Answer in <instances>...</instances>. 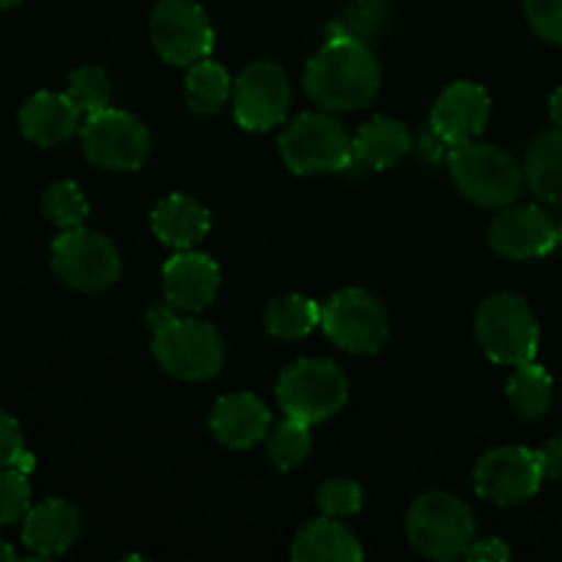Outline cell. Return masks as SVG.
Listing matches in <instances>:
<instances>
[{"mask_svg": "<svg viewBox=\"0 0 562 562\" xmlns=\"http://www.w3.org/2000/svg\"><path fill=\"white\" fill-rule=\"evenodd\" d=\"M382 69L371 44L329 33L327 44L305 69V91L318 108L333 113L360 110L376 97Z\"/></svg>", "mask_w": 562, "mask_h": 562, "instance_id": "obj_1", "label": "cell"}, {"mask_svg": "<svg viewBox=\"0 0 562 562\" xmlns=\"http://www.w3.org/2000/svg\"><path fill=\"white\" fill-rule=\"evenodd\" d=\"M69 97L75 99V104L80 108V113L93 115L99 110L110 108V99H113V86H110V77L102 66H77L69 75Z\"/></svg>", "mask_w": 562, "mask_h": 562, "instance_id": "obj_29", "label": "cell"}, {"mask_svg": "<svg viewBox=\"0 0 562 562\" xmlns=\"http://www.w3.org/2000/svg\"><path fill=\"white\" fill-rule=\"evenodd\" d=\"M42 214L60 231L80 228L88 217V201L75 181H55L44 190Z\"/></svg>", "mask_w": 562, "mask_h": 562, "instance_id": "obj_28", "label": "cell"}, {"mask_svg": "<svg viewBox=\"0 0 562 562\" xmlns=\"http://www.w3.org/2000/svg\"><path fill=\"white\" fill-rule=\"evenodd\" d=\"M492 115V99L475 82H453L437 99L431 113V130L448 146L470 143L486 130Z\"/></svg>", "mask_w": 562, "mask_h": 562, "instance_id": "obj_15", "label": "cell"}, {"mask_svg": "<svg viewBox=\"0 0 562 562\" xmlns=\"http://www.w3.org/2000/svg\"><path fill=\"white\" fill-rule=\"evenodd\" d=\"M278 401L285 415L313 426L344 409L349 379L329 360H296L280 376Z\"/></svg>", "mask_w": 562, "mask_h": 562, "instance_id": "obj_7", "label": "cell"}, {"mask_svg": "<svg viewBox=\"0 0 562 562\" xmlns=\"http://www.w3.org/2000/svg\"><path fill=\"white\" fill-rule=\"evenodd\" d=\"M554 384L552 376L538 362H521L516 366L508 382V401L521 420H541L552 409Z\"/></svg>", "mask_w": 562, "mask_h": 562, "instance_id": "obj_24", "label": "cell"}, {"mask_svg": "<svg viewBox=\"0 0 562 562\" xmlns=\"http://www.w3.org/2000/svg\"><path fill=\"white\" fill-rule=\"evenodd\" d=\"M53 269L60 283L75 291H104L121 278V256L108 236L97 231H60L53 241Z\"/></svg>", "mask_w": 562, "mask_h": 562, "instance_id": "obj_8", "label": "cell"}, {"mask_svg": "<svg viewBox=\"0 0 562 562\" xmlns=\"http://www.w3.org/2000/svg\"><path fill=\"white\" fill-rule=\"evenodd\" d=\"M549 113H552V121L562 130V88L552 93V102H549Z\"/></svg>", "mask_w": 562, "mask_h": 562, "instance_id": "obj_37", "label": "cell"}, {"mask_svg": "<svg viewBox=\"0 0 562 562\" xmlns=\"http://www.w3.org/2000/svg\"><path fill=\"white\" fill-rule=\"evenodd\" d=\"M541 461L543 477H562V437L549 439L541 450H536Z\"/></svg>", "mask_w": 562, "mask_h": 562, "instance_id": "obj_36", "label": "cell"}, {"mask_svg": "<svg viewBox=\"0 0 562 562\" xmlns=\"http://www.w3.org/2000/svg\"><path fill=\"white\" fill-rule=\"evenodd\" d=\"M151 42L168 64L192 66L212 53L214 27L195 0H159L151 14Z\"/></svg>", "mask_w": 562, "mask_h": 562, "instance_id": "obj_11", "label": "cell"}, {"mask_svg": "<svg viewBox=\"0 0 562 562\" xmlns=\"http://www.w3.org/2000/svg\"><path fill=\"white\" fill-rule=\"evenodd\" d=\"M406 536L431 560L464 558L475 541V519L464 499L450 492H428L415 499L406 516Z\"/></svg>", "mask_w": 562, "mask_h": 562, "instance_id": "obj_4", "label": "cell"}, {"mask_svg": "<svg viewBox=\"0 0 562 562\" xmlns=\"http://www.w3.org/2000/svg\"><path fill=\"white\" fill-rule=\"evenodd\" d=\"M280 157L294 173H340L355 165V146L335 115L302 113L280 135Z\"/></svg>", "mask_w": 562, "mask_h": 562, "instance_id": "obj_5", "label": "cell"}, {"mask_svg": "<svg viewBox=\"0 0 562 562\" xmlns=\"http://www.w3.org/2000/svg\"><path fill=\"white\" fill-rule=\"evenodd\" d=\"M267 456L280 472H291L311 456V426L296 417H285L267 434Z\"/></svg>", "mask_w": 562, "mask_h": 562, "instance_id": "obj_27", "label": "cell"}, {"mask_svg": "<svg viewBox=\"0 0 562 562\" xmlns=\"http://www.w3.org/2000/svg\"><path fill=\"white\" fill-rule=\"evenodd\" d=\"M450 179L464 198L483 209H505L519 198L525 170L508 151L486 143H461L450 148Z\"/></svg>", "mask_w": 562, "mask_h": 562, "instance_id": "obj_3", "label": "cell"}, {"mask_svg": "<svg viewBox=\"0 0 562 562\" xmlns=\"http://www.w3.org/2000/svg\"><path fill=\"white\" fill-rule=\"evenodd\" d=\"M475 335L488 360L499 366H521L538 355V322L532 307L516 294H494L481 305Z\"/></svg>", "mask_w": 562, "mask_h": 562, "instance_id": "obj_6", "label": "cell"}, {"mask_svg": "<svg viewBox=\"0 0 562 562\" xmlns=\"http://www.w3.org/2000/svg\"><path fill=\"white\" fill-rule=\"evenodd\" d=\"M560 245H562V223H560Z\"/></svg>", "mask_w": 562, "mask_h": 562, "instance_id": "obj_40", "label": "cell"}, {"mask_svg": "<svg viewBox=\"0 0 562 562\" xmlns=\"http://www.w3.org/2000/svg\"><path fill=\"white\" fill-rule=\"evenodd\" d=\"M492 247L505 258H541L560 245V225L538 206H505L488 231Z\"/></svg>", "mask_w": 562, "mask_h": 562, "instance_id": "obj_14", "label": "cell"}, {"mask_svg": "<svg viewBox=\"0 0 562 562\" xmlns=\"http://www.w3.org/2000/svg\"><path fill=\"white\" fill-rule=\"evenodd\" d=\"M291 102L289 75L283 66L258 60L239 75L234 86V115L250 132L272 130L283 121Z\"/></svg>", "mask_w": 562, "mask_h": 562, "instance_id": "obj_13", "label": "cell"}, {"mask_svg": "<svg viewBox=\"0 0 562 562\" xmlns=\"http://www.w3.org/2000/svg\"><path fill=\"white\" fill-rule=\"evenodd\" d=\"M291 558L300 562H355L362 560V547L340 521H335V516H324L302 527L291 547Z\"/></svg>", "mask_w": 562, "mask_h": 562, "instance_id": "obj_22", "label": "cell"}, {"mask_svg": "<svg viewBox=\"0 0 562 562\" xmlns=\"http://www.w3.org/2000/svg\"><path fill=\"white\" fill-rule=\"evenodd\" d=\"M384 16H387V5H384L382 0H357V3L346 11L344 20L329 25V33H340V36L371 44V38H376L379 33H382Z\"/></svg>", "mask_w": 562, "mask_h": 562, "instance_id": "obj_30", "label": "cell"}, {"mask_svg": "<svg viewBox=\"0 0 562 562\" xmlns=\"http://www.w3.org/2000/svg\"><path fill=\"white\" fill-rule=\"evenodd\" d=\"M162 291L170 307L201 313L217 300L220 267L203 252L184 250L170 258L162 269Z\"/></svg>", "mask_w": 562, "mask_h": 562, "instance_id": "obj_16", "label": "cell"}, {"mask_svg": "<svg viewBox=\"0 0 562 562\" xmlns=\"http://www.w3.org/2000/svg\"><path fill=\"white\" fill-rule=\"evenodd\" d=\"M351 146H355V162L373 170H384L398 165L409 154L412 135L401 121L376 115L357 130V135L351 137Z\"/></svg>", "mask_w": 562, "mask_h": 562, "instance_id": "obj_21", "label": "cell"}, {"mask_svg": "<svg viewBox=\"0 0 562 562\" xmlns=\"http://www.w3.org/2000/svg\"><path fill=\"white\" fill-rule=\"evenodd\" d=\"M209 426L223 445L234 450H247L267 439L269 428H272V415L258 395L234 393L214 404Z\"/></svg>", "mask_w": 562, "mask_h": 562, "instance_id": "obj_19", "label": "cell"}, {"mask_svg": "<svg viewBox=\"0 0 562 562\" xmlns=\"http://www.w3.org/2000/svg\"><path fill=\"white\" fill-rule=\"evenodd\" d=\"M151 228L159 236V241L187 250V247L206 239L212 217H209L206 206H201L195 198L168 195L151 212Z\"/></svg>", "mask_w": 562, "mask_h": 562, "instance_id": "obj_20", "label": "cell"}, {"mask_svg": "<svg viewBox=\"0 0 562 562\" xmlns=\"http://www.w3.org/2000/svg\"><path fill=\"white\" fill-rule=\"evenodd\" d=\"M82 532V516L66 499H44L33 505L22 519V543L36 558H58L77 543Z\"/></svg>", "mask_w": 562, "mask_h": 562, "instance_id": "obj_17", "label": "cell"}, {"mask_svg": "<svg viewBox=\"0 0 562 562\" xmlns=\"http://www.w3.org/2000/svg\"><path fill=\"white\" fill-rule=\"evenodd\" d=\"M9 560H16L14 549H11L5 541H0V562H9Z\"/></svg>", "mask_w": 562, "mask_h": 562, "instance_id": "obj_38", "label": "cell"}, {"mask_svg": "<svg viewBox=\"0 0 562 562\" xmlns=\"http://www.w3.org/2000/svg\"><path fill=\"white\" fill-rule=\"evenodd\" d=\"M543 483L541 461L536 450L516 448H494L477 461L475 467V488L481 497L494 505H519L536 497Z\"/></svg>", "mask_w": 562, "mask_h": 562, "instance_id": "obj_12", "label": "cell"}, {"mask_svg": "<svg viewBox=\"0 0 562 562\" xmlns=\"http://www.w3.org/2000/svg\"><path fill=\"white\" fill-rule=\"evenodd\" d=\"M324 516H351L362 508V488L355 481H327L316 494Z\"/></svg>", "mask_w": 562, "mask_h": 562, "instance_id": "obj_32", "label": "cell"}, {"mask_svg": "<svg viewBox=\"0 0 562 562\" xmlns=\"http://www.w3.org/2000/svg\"><path fill=\"white\" fill-rule=\"evenodd\" d=\"M3 467H16V470L27 472L33 470V456L25 450L20 423L9 412L0 409V470Z\"/></svg>", "mask_w": 562, "mask_h": 562, "instance_id": "obj_33", "label": "cell"}, {"mask_svg": "<svg viewBox=\"0 0 562 562\" xmlns=\"http://www.w3.org/2000/svg\"><path fill=\"white\" fill-rule=\"evenodd\" d=\"M525 14L543 42L562 47V0H525Z\"/></svg>", "mask_w": 562, "mask_h": 562, "instance_id": "obj_34", "label": "cell"}, {"mask_svg": "<svg viewBox=\"0 0 562 562\" xmlns=\"http://www.w3.org/2000/svg\"><path fill=\"white\" fill-rule=\"evenodd\" d=\"M525 176L530 190L536 192L541 201L562 206V130L543 132L532 140L527 148L525 159Z\"/></svg>", "mask_w": 562, "mask_h": 562, "instance_id": "obj_23", "label": "cell"}, {"mask_svg": "<svg viewBox=\"0 0 562 562\" xmlns=\"http://www.w3.org/2000/svg\"><path fill=\"white\" fill-rule=\"evenodd\" d=\"M80 108L69 93L38 91L20 108V132L36 146H58L80 130Z\"/></svg>", "mask_w": 562, "mask_h": 562, "instance_id": "obj_18", "label": "cell"}, {"mask_svg": "<svg viewBox=\"0 0 562 562\" xmlns=\"http://www.w3.org/2000/svg\"><path fill=\"white\" fill-rule=\"evenodd\" d=\"M464 558L472 562H503L510 558V549L503 541H497V538H483V541L470 543Z\"/></svg>", "mask_w": 562, "mask_h": 562, "instance_id": "obj_35", "label": "cell"}, {"mask_svg": "<svg viewBox=\"0 0 562 562\" xmlns=\"http://www.w3.org/2000/svg\"><path fill=\"white\" fill-rule=\"evenodd\" d=\"M20 3H25V0H0V9H14Z\"/></svg>", "mask_w": 562, "mask_h": 562, "instance_id": "obj_39", "label": "cell"}, {"mask_svg": "<svg viewBox=\"0 0 562 562\" xmlns=\"http://www.w3.org/2000/svg\"><path fill=\"white\" fill-rule=\"evenodd\" d=\"M148 322L154 329V357L165 373L181 382H203L223 371L225 346L214 327L165 311H154Z\"/></svg>", "mask_w": 562, "mask_h": 562, "instance_id": "obj_2", "label": "cell"}, {"mask_svg": "<svg viewBox=\"0 0 562 562\" xmlns=\"http://www.w3.org/2000/svg\"><path fill=\"white\" fill-rule=\"evenodd\" d=\"M322 327L335 346L351 355H376L390 335L387 311L362 289H344L329 296L322 307Z\"/></svg>", "mask_w": 562, "mask_h": 562, "instance_id": "obj_9", "label": "cell"}, {"mask_svg": "<svg viewBox=\"0 0 562 562\" xmlns=\"http://www.w3.org/2000/svg\"><path fill=\"white\" fill-rule=\"evenodd\" d=\"M80 137L86 157L108 170H137L151 154V135L126 110L108 108L88 115Z\"/></svg>", "mask_w": 562, "mask_h": 562, "instance_id": "obj_10", "label": "cell"}, {"mask_svg": "<svg viewBox=\"0 0 562 562\" xmlns=\"http://www.w3.org/2000/svg\"><path fill=\"white\" fill-rule=\"evenodd\" d=\"M263 324H267L274 338H305L322 324V307L302 294H285L269 302L267 313H263Z\"/></svg>", "mask_w": 562, "mask_h": 562, "instance_id": "obj_25", "label": "cell"}, {"mask_svg": "<svg viewBox=\"0 0 562 562\" xmlns=\"http://www.w3.org/2000/svg\"><path fill=\"white\" fill-rule=\"evenodd\" d=\"M231 93H234V86H231V75L225 71V66L206 58L190 66V75H187V104H190L192 113H220Z\"/></svg>", "mask_w": 562, "mask_h": 562, "instance_id": "obj_26", "label": "cell"}, {"mask_svg": "<svg viewBox=\"0 0 562 562\" xmlns=\"http://www.w3.org/2000/svg\"><path fill=\"white\" fill-rule=\"evenodd\" d=\"M31 508L27 472L16 470V467H3L0 470V527L20 525Z\"/></svg>", "mask_w": 562, "mask_h": 562, "instance_id": "obj_31", "label": "cell"}]
</instances>
